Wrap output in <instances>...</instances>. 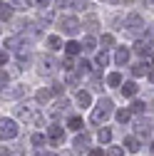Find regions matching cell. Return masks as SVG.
Returning a JSON list of instances; mask_svg holds the SVG:
<instances>
[{
  "mask_svg": "<svg viewBox=\"0 0 154 156\" xmlns=\"http://www.w3.org/2000/svg\"><path fill=\"white\" fill-rule=\"evenodd\" d=\"M122 92L129 97V94H134V92H137V87H134V84H124V89H122Z\"/></svg>",
  "mask_w": 154,
  "mask_h": 156,
  "instance_id": "obj_1",
  "label": "cell"
},
{
  "mask_svg": "<svg viewBox=\"0 0 154 156\" xmlns=\"http://www.w3.org/2000/svg\"><path fill=\"white\" fill-rule=\"evenodd\" d=\"M124 60H127V52H124V50H119V55H117V62H124Z\"/></svg>",
  "mask_w": 154,
  "mask_h": 156,
  "instance_id": "obj_2",
  "label": "cell"
}]
</instances>
